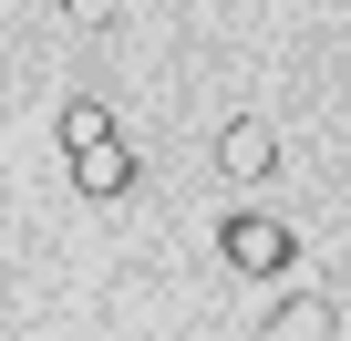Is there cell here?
<instances>
[{"instance_id":"1","label":"cell","mask_w":351,"mask_h":341,"mask_svg":"<svg viewBox=\"0 0 351 341\" xmlns=\"http://www.w3.org/2000/svg\"><path fill=\"white\" fill-rule=\"evenodd\" d=\"M217 259H228L238 279H289L300 238H289L279 217H228V228H217Z\"/></svg>"},{"instance_id":"6","label":"cell","mask_w":351,"mask_h":341,"mask_svg":"<svg viewBox=\"0 0 351 341\" xmlns=\"http://www.w3.org/2000/svg\"><path fill=\"white\" fill-rule=\"evenodd\" d=\"M62 21H73V32H114V21H124V0H62Z\"/></svg>"},{"instance_id":"5","label":"cell","mask_w":351,"mask_h":341,"mask_svg":"<svg viewBox=\"0 0 351 341\" xmlns=\"http://www.w3.org/2000/svg\"><path fill=\"white\" fill-rule=\"evenodd\" d=\"M104 134H114V114H104L93 93H83V104H62V155H83V145H104Z\"/></svg>"},{"instance_id":"4","label":"cell","mask_w":351,"mask_h":341,"mask_svg":"<svg viewBox=\"0 0 351 341\" xmlns=\"http://www.w3.org/2000/svg\"><path fill=\"white\" fill-rule=\"evenodd\" d=\"M258 331H341V320H330V300H320V290H289V300H279Z\"/></svg>"},{"instance_id":"2","label":"cell","mask_w":351,"mask_h":341,"mask_svg":"<svg viewBox=\"0 0 351 341\" xmlns=\"http://www.w3.org/2000/svg\"><path fill=\"white\" fill-rule=\"evenodd\" d=\"M217 176H228V187L279 176V134H269V114H228V124H217Z\"/></svg>"},{"instance_id":"3","label":"cell","mask_w":351,"mask_h":341,"mask_svg":"<svg viewBox=\"0 0 351 341\" xmlns=\"http://www.w3.org/2000/svg\"><path fill=\"white\" fill-rule=\"evenodd\" d=\"M73 197H93V207L134 197V155H124V134H104V145H83V155H73Z\"/></svg>"}]
</instances>
